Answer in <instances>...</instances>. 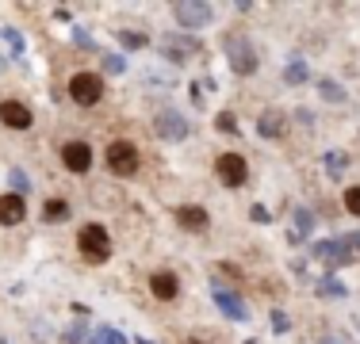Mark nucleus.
I'll use <instances>...</instances> for the list:
<instances>
[{
  "label": "nucleus",
  "instance_id": "f257e3e1",
  "mask_svg": "<svg viewBox=\"0 0 360 344\" xmlns=\"http://www.w3.org/2000/svg\"><path fill=\"white\" fill-rule=\"evenodd\" d=\"M223 50L230 57V69L238 73V77H253L257 73V50H253V43L245 35H226L223 38Z\"/></svg>",
  "mask_w": 360,
  "mask_h": 344
},
{
  "label": "nucleus",
  "instance_id": "f03ea898",
  "mask_svg": "<svg viewBox=\"0 0 360 344\" xmlns=\"http://www.w3.org/2000/svg\"><path fill=\"white\" fill-rule=\"evenodd\" d=\"M77 245H81V257H85L88 264H104V260L111 257V237H108V229L96 226V222H88L81 229Z\"/></svg>",
  "mask_w": 360,
  "mask_h": 344
},
{
  "label": "nucleus",
  "instance_id": "7ed1b4c3",
  "mask_svg": "<svg viewBox=\"0 0 360 344\" xmlns=\"http://www.w3.org/2000/svg\"><path fill=\"white\" fill-rule=\"evenodd\" d=\"M173 15L184 31H200L215 20V8L203 4V0H180V4H173Z\"/></svg>",
  "mask_w": 360,
  "mask_h": 344
},
{
  "label": "nucleus",
  "instance_id": "20e7f679",
  "mask_svg": "<svg viewBox=\"0 0 360 344\" xmlns=\"http://www.w3.org/2000/svg\"><path fill=\"white\" fill-rule=\"evenodd\" d=\"M69 96L81 108H96L100 96H104V77H96V73H77V77L69 80Z\"/></svg>",
  "mask_w": 360,
  "mask_h": 344
},
{
  "label": "nucleus",
  "instance_id": "39448f33",
  "mask_svg": "<svg viewBox=\"0 0 360 344\" xmlns=\"http://www.w3.org/2000/svg\"><path fill=\"white\" fill-rule=\"evenodd\" d=\"M200 50H203V46H200V38H195V35H180V31H176V35L161 38V57H169V62H176V65L180 62H192Z\"/></svg>",
  "mask_w": 360,
  "mask_h": 344
},
{
  "label": "nucleus",
  "instance_id": "423d86ee",
  "mask_svg": "<svg viewBox=\"0 0 360 344\" xmlns=\"http://www.w3.org/2000/svg\"><path fill=\"white\" fill-rule=\"evenodd\" d=\"M138 165H142V161H138V150L130 142H111L108 145V169L116 172V176H134Z\"/></svg>",
  "mask_w": 360,
  "mask_h": 344
},
{
  "label": "nucleus",
  "instance_id": "0eeeda50",
  "mask_svg": "<svg viewBox=\"0 0 360 344\" xmlns=\"http://www.w3.org/2000/svg\"><path fill=\"white\" fill-rule=\"evenodd\" d=\"M215 172L226 187H242L245 180H249V169H245L242 153H223V157L215 161Z\"/></svg>",
  "mask_w": 360,
  "mask_h": 344
},
{
  "label": "nucleus",
  "instance_id": "6e6552de",
  "mask_svg": "<svg viewBox=\"0 0 360 344\" xmlns=\"http://www.w3.org/2000/svg\"><path fill=\"white\" fill-rule=\"evenodd\" d=\"M153 130H158L165 142H184L188 138V122L180 111H161L158 119H153Z\"/></svg>",
  "mask_w": 360,
  "mask_h": 344
},
{
  "label": "nucleus",
  "instance_id": "1a4fd4ad",
  "mask_svg": "<svg viewBox=\"0 0 360 344\" xmlns=\"http://www.w3.org/2000/svg\"><path fill=\"white\" fill-rule=\"evenodd\" d=\"M314 252L326 260V264H333V268L349 264V260L356 257L353 245H349V237H338V241H318V249H314Z\"/></svg>",
  "mask_w": 360,
  "mask_h": 344
},
{
  "label": "nucleus",
  "instance_id": "9d476101",
  "mask_svg": "<svg viewBox=\"0 0 360 344\" xmlns=\"http://www.w3.org/2000/svg\"><path fill=\"white\" fill-rule=\"evenodd\" d=\"M62 161L69 172H88L92 169V150H88V142H65L62 145Z\"/></svg>",
  "mask_w": 360,
  "mask_h": 344
},
{
  "label": "nucleus",
  "instance_id": "9b49d317",
  "mask_svg": "<svg viewBox=\"0 0 360 344\" xmlns=\"http://www.w3.org/2000/svg\"><path fill=\"white\" fill-rule=\"evenodd\" d=\"M0 122H4V127H12V130H27L35 119H31V108H27V103L4 100V103H0Z\"/></svg>",
  "mask_w": 360,
  "mask_h": 344
},
{
  "label": "nucleus",
  "instance_id": "f8f14e48",
  "mask_svg": "<svg viewBox=\"0 0 360 344\" xmlns=\"http://www.w3.org/2000/svg\"><path fill=\"white\" fill-rule=\"evenodd\" d=\"M23 218H27V203H23V195H0V226H20Z\"/></svg>",
  "mask_w": 360,
  "mask_h": 344
},
{
  "label": "nucleus",
  "instance_id": "ddd939ff",
  "mask_svg": "<svg viewBox=\"0 0 360 344\" xmlns=\"http://www.w3.org/2000/svg\"><path fill=\"white\" fill-rule=\"evenodd\" d=\"M211 299H215V302H219V310H223L226 317H234V322H245V317H249V310L242 306L238 294L223 291V287H211Z\"/></svg>",
  "mask_w": 360,
  "mask_h": 344
},
{
  "label": "nucleus",
  "instance_id": "4468645a",
  "mask_svg": "<svg viewBox=\"0 0 360 344\" xmlns=\"http://www.w3.org/2000/svg\"><path fill=\"white\" fill-rule=\"evenodd\" d=\"M150 291L158 294L161 302H173L176 294H180V280H176L173 272H153L150 275Z\"/></svg>",
  "mask_w": 360,
  "mask_h": 344
},
{
  "label": "nucleus",
  "instance_id": "2eb2a0df",
  "mask_svg": "<svg viewBox=\"0 0 360 344\" xmlns=\"http://www.w3.org/2000/svg\"><path fill=\"white\" fill-rule=\"evenodd\" d=\"M257 130H261V138H280L284 130H288V119H284V111H265L261 115V122H257Z\"/></svg>",
  "mask_w": 360,
  "mask_h": 344
},
{
  "label": "nucleus",
  "instance_id": "dca6fc26",
  "mask_svg": "<svg viewBox=\"0 0 360 344\" xmlns=\"http://www.w3.org/2000/svg\"><path fill=\"white\" fill-rule=\"evenodd\" d=\"M176 222L184 226V229H203V226H207V210L195 207V203H188V207L176 210Z\"/></svg>",
  "mask_w": 360,
  "mask_h": 344
},
{
  "label": "nucleus",
  "instance_id": "f3484780",
  "mask_svg": "<svg viewBox=\"0 0 360 344\" xmlns=\"http://www.w3.org/2000/svg\"><path fill=\"white\" fill-rule=\"evenodd\" d=\"M43 218H46V222H65V218H69V203H65V199H46Z\"/></svg>",
  "mask_w": 360,
  "mask_h": 344
},
{
  "label": "nucleus",
  "instance_id": "a211bd4d",
  "mask_svg": "<svg viewBox=\"0 0 360 344\" xmlns=\"http://www.w3.org/2000/svg\"><path fill=\"white\" fill-rule=\"evenodd\" d=\"M284 80H288V85H307L310 80V69H307V62H288V69H284Z\"/></svg>",
  "mask_w": 360,
  "mask_h": 344
},
{
  "label": "nucleus",
  "instance_id": "6ab92c4d",
  "mask_svg": "<svg viewBox=\"0 0 360 344\" xmlns=\"http://www.w3.org/2000/svg\"><path fill=\"white\" fill-rule=\"evenodd\" d=\"M88 344H127V337H123L119 329H111V325H104V329H96L92 337H88Z\"/></svg>",
  "mask_w": 360,
  "mask_h": 344
},
{
  "label": "nucleus",
  "instance_id": "aec40b11",
  "mask_svg": "<svg viewBox=\"0 0 360 344\" xmlns=\"http://www.w3.org/2000/svg\"><path fill=\"white\" fill-rule=\"evenodd\" d=\"M318 96L330 100V103H345V88L333 85V80H318Z\"/></svg>",
  "mask_w": 360,
  "mask_h": 344
},
{
  "label": "nucleus",
  "instance_id": "412c9836",
  "mask_svg": "<svg viewBox=\"0 0 360 344\" xmlns=\"http://www.w3.org/2000/svg\"><path fill=\"white\" fill-rule=\"evenodd\" d=\"M318 294H326V299H330V294L333 299H345V287H341L338 280H322L318 283Z\"/></svg>",
  "mask_w": 360,
  "mask_h": 344
},
{
  "label": "nucleus",
  "instance_id": "4be33fe9",
  "mask_svg": "<svg viewBox=\"0 0 360 344\" xmlns=\"http://www.w3.org/2000/svg\"><path fill=\"white\" fill-rule=\"evenodd\" d=\"M296 229L299 234H310V229H314V215H310V210H296Z\"/></svg>",
  "mask_w": 360,
  "mask_h": 344
},
{
  "label": "nucleus",
  "instance_id": "5701e85b",
  "mask_svg": "<svg viewBox=\"0 0 360 344\" xmlns=\"http://www.w3.org/2000/svg\"><path fill=\"white\" fill-rule=\"evenodd\" d=\"M345 210L360 218V187H349V192H345Z\"/></svg>",
  "mask_w": 360,
  "mask_h": 344
},
{
  "label": "nucleus",
  "instance_id": "b1692460",
  "mask_svg": "<svg viewBox=\"0 0 360 344\" xmlns=\"http://www.w3.org/2000/svg\"><path fill=\"white\" fill-rule=\"evenodd\" d=\"M104 69H108V73H123V69H127V57H119V54L104 57Z\"/></svg>",
  "mask_w": 360,
  "mask_h": 344
},
{
  "label": "nucleus",
  "instance_id": "393cba45",
  "mask_svg": "<svg viewBox=\"0 0 360 344\" xmlns=\"http://www.w3.org/2000/svg\"><path fill=\"white\" fill-rule=\"evenodd\" d=\"M0 35H4V38H8V43H12V50H15V57H20V54H23V38H20V35H15V31H12V27H0Z\"/></svg>",
  "mask_w": 360,
  "mask_h": 344
},
{
  "label": "nucleus",
  "instance_id": "a878e982",
  "mask_svg": "<svg viewBox=\"0 0 360 344\" xmlns=\"http://www.w3.org/2000/svg\"><path fill=\"white\" fill-rule=\"evenodd\" d=\"M12 187H15V195H20V192H31V180L23 176L20 169H15V172H12Z\"/></svg>",
  "mask_w": 360,
  "mask_h": 344
},
{
  "label": "nucleus",
  "instance_id": "bb28decb",
  "mask_svg": "<svg viewBox=\"0 0 360 344\" xmlns=\"http://www.w3.org/2000/svg\"><path fill=\"white\" fill-rule=\"evenodd\" d=\"M326 169H330V176H338V172L345 169V157H341V153H330V157H326Z\"/></svg>",
  "mask_w": 360,
  "mask_h": 344
},
{
  "label": "nucleus",
  "instance_id": "cd10ccee",
  "mask_svg": "<svg viewBox=\"0 0 360 344\" xmlns=\"http://www.w3.org/2000/svg\"><path fill=\"white\" fill-rule=\"evenodd\" d=\"M119 43H123V46H146V38H142V35H134V31H123Z\"/></svg>",
  "mask_w": 360,
  "mask_h": 344
},
{
  "label": "nucleus",
  "instance_id": "c85d7f7f",
  "mask_svg": "<svg viewBox=\"0 0 360 344\" xmlns=\"http://www.w3.org/2000/svg\"><path fill=\"white\" fill-rule=\"evenodd\" d=\"M219 130H226V134H234V130H238V127H234V115L230 111L219 115Z\"/></svg>",
  "mask_w": 360,
  "mask_h": 344
},
{
  "label": "nucleus",
  "instance_id": "c756f323",
  "mask_svg": "<svg viewBox=\"0 0 360 344\" xmlns=\"http://www.w3.org/2000/svg\"><path fill=\"white\" fill-rule=\"evenodd\" d=\"M272 329H276V333H288V317H284L280 310L272 314Z\"/></svg>",
  "mask_w": 360,
  "mask_h": 344
},
{
  "label": "nucleus",
  "instance_id": "7c9ffc66",
  "mask_svg": "<svg viewBox=\"0 0 360 344\" xmlns=\"http://www.w3.org/2000/svg\"><path fill=\"white\" fill-rule=\"evenodd\" d=\"M318 344H349V341H345V337H322Z\"/></svg>",
  "mask_w": 360,
  "mask_h": 344
},
{
  "label": "nucleus",
  "instance_id": "2f4dec72",
  "mask_svg": "<svg viewBox=\"0 0 360 344\" xmlns=\"http://www.w3.org/2000/svg\"><path fill=\"white\" fill-rule=\"evenodd\" d=\"M4 65H8V62H4V57H0V73H4Z\"/></svg>",
  "mask_w": 360,
  "mask_h": 344
},
{
  "label": "nucleus",
  "instance_id": "473e14b6",
  "mask_svg": "<svg viewBox=\"0 0 360 344\" xmlns=\"http://www.w3.org/2000/svg\"><path fill=\"white\" fill-rule=\"evenodd\" d=\"M188 344H203V341H188Z\"/></svg>",
  "mask_w": 360,
  "mask_h": 344
},
{
  "label": "nucleus",
  "instance_id": "72a5a7b5",
  "mask_svg": "<svg viewBox=\"0 0 360 344\" xmlns=\"http://www.w3.org/2000/svg\"><path fill=\"white\" fill-rule=\"evenodd\" d=\"M138 344H150V341H138Z\"/></svg>",
  "mask_w": 360,
  "mask_h": 344
},
{
  "label": "nucleus",
  "instance_id": "f704fd0d",
  "mask_svg": "<svg viewBox=\"0 0 360 344\" xmlns=\"http://www.w3.org/2000/svg\"><path fill=\"white\" fill-rule=\"evenodd\" d=\"M245 344H257V341H245Z\"/></svg>",
  "mask_w": 360,
  "mask_h": 344
},
{
  "label": "nucleus",
  "instance_id": "c9c22d12",
  "mask_svg": "<svg viewBox=\"0 0 360 344\" xmlns=\"http://www.w3.org/2000/svg\"><path fill=\"white\" fill-rule=\"evenodd\" d=\"M0 344H4V341H0Z\"/></svg>",
  "mask_w": 360,
  "mask_h": 344
}]
</instances>
